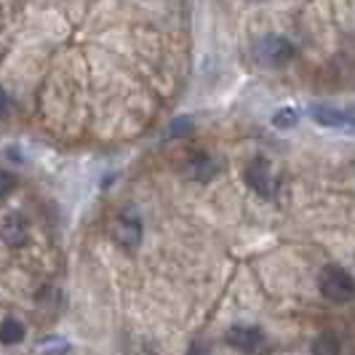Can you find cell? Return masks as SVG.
Segmentation results:
<instances>
[{
    "label": "cell",
    "mask_w": 355,
    "mask_h": 355,
    "mask_svg": "<svg viewBox=\"0 0 355 355\" xmlns=\"http://www.w3.org/2000/svg\"><path fill=\"white\" fill-rule=\"evenodd\" d=\"M0 238L8 246H24L27 243V222H24V216L21 214L6 216V222L0 227Z\"/></svg>",
    "instance_id": "obj_7"
},
{
    "label": "cell",
    "mask_w": 355,
    "mask_h": 355,
    "mask_svg": "<svg viewBox=\"0 0 355 355\" xmlns=\"http://www.w3.org/2000/svg\"><path fill=\"white\" fill-rule=\"evenodd\" d=\"M225 339H227V345H232L235 350L249 353V355L262 353V347H265V334H262V329H257V326H243V323L232 326Z\"/></svg>",
    "instance_id": "obj_4"
},
{
    "label": "cell",
    "mask_w": 355,
    "mask_h": 355,
    "mask_svg": "<svg viewBox=\"0 0 355 355\" xmlns=\"http://www.w3.org/2000/svg\"><path fill=\"white\" fill-rule=\"evenodd\" d=\"M246 182H249L251 190L259 193L262 198H272L275 190H278V184H275V179H272V171H270L267 160H262V158L251 160L249 166H246Z\"/></svg>",
    "instance_id": "obj_5"
},
{
    "label": "cell",
    "mask_w": 355,
    "mask_h": 355,
    "mask_svg": "<svg viewBox=\"0 0 355 355\" xmlns=\"http://www.w3.org/2000/svg\"><path fill=\"white\" fill-rule=\"evenodd\" d=\"M67 350H70V345H67V339L62 337H51L46 342H40V353L43 355H64Z\"/></svg>",
    "instance_id": "obj_10"
},
{
    "label": "cell",
    "mask_w": 355,
    "mask_h": 355,
    "mask_svg": "<svg viewBox=\"0 0 355 355\" xmlns=\"http://www.w3.org/2000/svg\"><path fill=\"white\" fill-rule=\"evenodd\" d=\"M14 187H17V179H14V174L0 171V198L11 196V193H14Z\"/></svg>",
    "instance_id": "obj_12"
},
{
    "label": "cell",
    "mask_w": 355,
    "mask_h": 355,
    "mask_svg": "<svg viewBox=\"0 0 355 355\" xmlns=\"http://www.w3.org/2000/svg\"><path fill=\"white\" fill-rule=\"evenodd\" d=\"M21 339H24V326H21V320L6 318L0 323V342H3V345H17Z\"/></svg>",
    "instance_id": "obj_8"
},
{
    "label": "cell",
    "mask_w": 355,
    "mask_h": 355,
    "mask_svg": "<svg viewBox=\"0 0 355 355\" xmlns=\"http://www.w3.org/2000/svg\"><path fill=\"white\" fill-rule=\"evenodd\" d=\"M8 107H11V99H8V94L0 89V118L3 115H8Z\"/></svg>",
    "instance_id": "obj_13"
},
{
    "label": "cell",
    "mask_w": 355,
    "mask_h": 355,
    "mask_svg": "<svg viewBox=\"0 0 355 355\" xmlns=\"http://www.w3.org/2000/svg\"><path fill=\"white\" fill-rule=\"evenodd\" d=\"M291 56H294V49L286 37L270 35L257 43V59L267 67H284Z\"/></svg>",
    "instance_id": "obj_2"
},
{
    "label": "cell",
    "mask_w": 355,
    "mask_h": 355,
    "mask_svg": "<svg viewBox=\"0 0 355 355\" xmlns=\"http://www.w3.org/2000/svg\"><path fill=\"white\" fill-rule=\"evenodd\" d=\"M318 286H320V294H323L329 302H347V300H353V294H355L353 275L339 265L323 267V272H320V278H318Z\"/></svg>",
    "instance_id": "obj_1"
},
{
    "label": "cell",
    "mask_w": 355,
    "mask_h": 355,
    "mask_svg": "<svg viewBox=\"0 0 355 355\" xmlns=\"http://www.w3.org/2000/svg\"><path fill=\"white\" fill-rule=\"evenodd\" d=\"M272 123L278 125V128H291V125L297 123V110H291V107H286L281 112H275V118H272Z\"/></svg>",
    "instance_id": "obj_11"
},
{
    "label": "cell",
    "mask_w": 355,
    "mask_h": 355,
    "mask_svg": "<svg viewBox=\"0 0 355 355\" xmlns=\"http://www.w3.org/2000/svg\"><path fill=\"white\" fill-rule=\"evenodd\" d=\"M110 235L115 238V243H121L125 249H134L139 241H142V222L134 211H123L115 216Z\"/></svg>",
    "instance_id": "obj_3"
},
{
    "label": "cell",
    "mask_w": 355,
    "mask_h": 355,
    "mask_svg": "<svg viewBox=\"0 0 355 355\" xmlns=\"http://www.w3.org/2000/svg\"><path fill=\"white\" fill-rule=\"evenodd\" d=\"M182 131H190V121H177L171 125V137H179Z\"/></svg>",
    "instance_id": "obj_14"
},
{
    "label": "cell",
    "mask_w": 355,
    "mask_h": 355,
    "mask_svg": "<svg viewBox=\"0 0 355 355\" xmlns=\"http://www.w3.org/2000/svg\"><path fill=\"white\" fill-rule=\"evenodd\" d=\"M190 355H206V353H203V350H200V347H198V345H196V347L190 350Z\"/></svg>",
    "instance_id": "obj_15"
},
{
    "label": "cell",
    "mask_w": 355,
    "mask_h": 355,
    "mask_svg": "<svg viewBox=\"0 0 355 355\" xmlns=\"http://www.w3.org/2000/svg\"><path fill=\"white\" fill-rule=\"evenodd\" d=\"M313 121L329 128H342V131H355V112L350 110H337V107L326 105H313L310 107Z\"/></svg>",
    "instance_id": "obj_6"
},
{
    "label": "cell",
    "mask_w": 355,
    "mask_h": 355,
    "mask_svg": "<svg viewBox=\"0 0 355 355\" xmlns=\"http://www.w3.org/2000/svg\"><path fill=\"white\" fill-rule=\"evenodd\" d=\"M310 353L313 355H339V339L326 331V334L315 337L313 347H310Z\"/></svg>",
    "instance_id": "obj_9"
}]
</instances>
